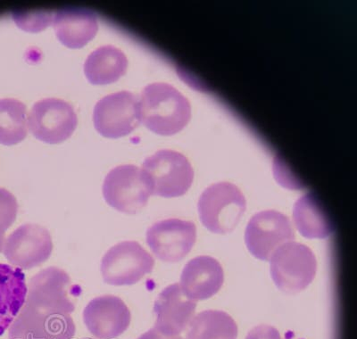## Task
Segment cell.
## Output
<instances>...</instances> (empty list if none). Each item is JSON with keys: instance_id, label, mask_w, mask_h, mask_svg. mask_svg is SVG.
I'll return each instance as SVG.
<instances>
[{"instance_id": "9c48e42d", "label": "cell", "mask_w": 357, "mask_h": 339, "mask_svg": "<svg viewBox=\"0 0 357 339\" xmlns=\"http://www.w3.org/2000/svg\"><path fill=\"white\" fill-rule=\"evenodd\" d=\"M95 129L107 139L129 135L139 126V98L120 91L101 98L93 111Z\"/></svg>"}, {"instance_id": "44dd1931", "label": "cell", "mask_w": 357, "mask_h": 339, "mask_svg": "<svg viewBox=\"0 0 357 339\" xmlns=\"http://www.w3.org/2000/svg\"><path fill=\"white\" fill-rule=\"evenodd\" d=\"M27 136L26 107L14 98L0 99V144L17 145Z\"/></svg>"}, {"instance_id": "ba28073f", "label": "cell", "mask_w": 357, "mask_h": 339, "mask_svg": "<svg viewBox=\"0 0 357 339\" xmlns=\"http://www.w3.org/2000/svg\"><path fill=\"white\" fill-rule=\"evenodd\" d=\"M78 118L71 105L59 98H45L31 107L28 126L40 142L59 144L75 133Z\"/></svg>"}, {"instance_id": "cb8c5ba5", "label": "cell", "mask_w": 357, "mask_h": 339, "mask_svg": "<svg viewBox=\"0 0 357 339\" xmlns=\"http://www.w3.org/2000/svg\"><path fill=\"white\" fill-rule=\"evenodd\" d=\"M245 339H282L279 331L272 326L259 325L252 329Z\"/></svg>"}, {"instance_id": "d6986e66", "label": "cell", "mask_w": 357, "mask_h": 339, "mask_svg": "<svg viewBox=\"0 0 357 339\" xmlns=\"http://www.w3.org/2000/svg\"><path fill=\"white\" fill-rule=\"evenodd\" d=\"M293 220L298 232L307 239H324L333 232L329 218L311 194L305 195L296 201Z\"/></svg>"}, {"instance_id": "ac0fdd59", "label": "cell", "mask_w": 357, "mask_h": 339, "mask_svg": "<svg viewBox=\"0 0 357 339\" xmlns=\"http://www.w3.org/2000/svg\"><path fill=\"white\" fill-rule=\"evenodd\" d=\"M128 59L122 50L114 46L98 47L87 57L84 73L89 83L107 85L126 75Z\"/></svg>"}, {"instance_id": "9a60e30c", "label": "cell", "mask_w": 357, "mask_h": 339, "mask_svg": "<svg viewBox=\"0 0 357 339\" xmlns=\"http://www.w3.org/2000/svg\"><path fill=\"white\" fill-rule=\"evenodd\" d=\"M225 280L222 265L216 259L197 257L185 265L180 286L192 300H205L215 296Z\"/></svg>"}, {"instance_id": "5bb4252c", "label": "cell", "mask_w": 357, "mask_h": 339, "mask_svg": "<svg viewBox=\"0 0 357 339\" xmlns=\"http://www.w3.org/2000/svg\"><path fill=\"white\" fill-rule=\"evenodd\" d=\"M197 301L185 295L180 283L165 287L159 294L154 306V329L167 337L180 336L195 315Z\"/></svg>"}, {"instance_id": "4316f807", "label": "cell", "mask_w": 357, "mask_h": 339, "mask_svg": "<svg viewBox=\"0 0 357 339\" xmlns=\"http://www.w3.org/2000/svg\"><path fill=\"white\" fill-rule=\"evenodd\" d=\"M85 339H91V338H85Z\"/></svg>"}, {"instance_id": "603a6c76", "label": "cell", "mask_w": 357, "mask_h": 339, "mask_svg": "<svg viewBox=\"0 0 357 339\" xmlns=\"http://www.w3.org/2000/svg\"><path fill=\"white\" fill-rule=\"evenodd\" d=\"M53 15L49 13L36 14H15L14 19L19 27L24 31H38L52 24Z\"/></svg>"}, {"instance_id": "6da1fadb", "label": "cell", "mask_w": 357, "mask_h": 339, "mask_svg": "<svg viewBox=\"0 0 357 339\" xmlns=\"http://www.w3.org/2000/svg\"><path fill=\"white\" fill-rule=\"evenodd\" d=\"M26 300L9 328L8 339H73V299L81 287L59 267H49L31 278Z\"/></svg>"}, {"instance_id": "2e32d148", "label": "cell", "mask_w": 357, "mask_h": 339, "mask_svg": "<svg viewBox=\"0 0 357 339\" xmlns=\"http://www.w3.org/2000/svg\"><path fill=\"white\" fill-rule=\"evenodd\" d=\"M51 24L60 43L73 50L86 46L98 31L94 13L79 8H66L55 13Z\"/></svg>"}, {"instance_id": "d4e9b609", "label": "cell", "mask_w": 357, "mask_h": 339, "mask_svg": "<svg viewBox=\"0 0 357 339\" xmlns=\"http://www.w3.org/2000/svg\"><path fill=\"white\" fill-rule=\"evenodd\" d=\"M138 339H184L181 336H176V337H167V336L159 333L154 328L149 329L146 333L140 336Z\"/></svg>"}, {"instance_id": "8fae6325", "label": "cell", "mask_w": 357, "mask_h": 339, "mask_svg": "<svg viewBox=\"0 0 357 339\" xmlns=\"http://www.w3.org/2000/svg\"><path fill=\"white\" fill-rule=\"evenodd\" d=\"M53 242L49 230L38 225H24L9 235L3 252L13 266L30 270L49 260Z\"/></svg>"}, {"instance_id": "7c38bea8", "label": "cell", "mask_w": 357, "mask_h": 339, "mask_svg": "<svg viewBox=\"0 0 357 339\" xmlns=\"http://www.w3.org/2000/svg\"><path fill=\"white\" fill-rule=\"evenodd\" d=\"M196 239V225L189 220H162L146 232V243L153 254L165 263L183 260L195 245Z\"/></svg>"}, {"instance_id": "3957f363", "label": "cell", "mask_w": 357, "mask_h": 339, "mask_svg": "<svg viewBox=\"0 0 357 339\" xmlns=\"http://www.w3.org/2000/svg\"><path fill=\"white\" fill-rule=\"evenodd\" d=\"M197 208L201 223L207 229L216 234H226L240 223L247 201L236 185L218 182L201 194Z\"/></svg>"}, {"instance_id": "30bf717a", "label": "cell", "mask_w": 357, "mask_h": 339, "mask_svg": "<svg viewBox=\"0 0 357 339\" xmlns=\"http://www.w3.org/2000/svg\"><path fill=\"white\" fill-rule=\"evenodd\" d=\"M294 239L295 232L289 219L277 211L255 214L245 229V242L248 251L262 261H269L276 249Z\"/></svg>"}, {"instance_id": "484cf974", "label": "cell", "mask_w": 357, "mask_h": 339, "mask_svg": "<svg viewBox=\"0 0 357 339\" xmlns=\"http://www.w3.org/2000/svg\"><path fill=\"white\" fill-rule=\"evenodd\" d=\"M4 243H5V236H0V253L3 250V248H4Z\"/></svg>"}, {"instance_id": "ffe728a7", "label": "cell", "mask_w": 357, "mask_h": 339, "mask_svg": "<svg viewBox=\"0 0 357 339\" xmlns=\"http://www.w3.org/2000/svg\"><path fill=\"white\" fill-rule=\"evenodd\" d=\"M187 339H237L238 326L231 316L208 310L199 313L190 322Z\"/></svg>"}, {"instance_id": "277c9868", "label": "cell", "mask_w": 357, "mask_h": 339, "mask_svg": "<svg viewBox=\"0 0 357 339\" xmlns=\"http://www.w3.org/2000/svg\"><path fill=\"white\" fill-rule=\"evenodd\" d=\"M142 170L152 196L181 197L193 183L194 171L189 159L174 150H159L145 160Z\"/></svg>"}, {"instance_id": "52a82bcc", "label": "cell", "mask_w": 357, "mask_h": 339, "mask_svg": "<svg viewBox=\"0 0 357 339\" xmlns=\"http://www.w3.org/2000/svg\"><path fill=\"white\" fill-rule=\"evenodd\" d=\"M155 260L136 241H123L111 248L101 261L105 282L113 286H130L151 273Z\"/></svg>"}, {"instance_id": "7a4b0ae2", "label": "cell", "mask_w": 357, "mask_h": 339, "mask_svg": "<svg viewBox=\"0 0 357 339\" xmlns=\"http://www.w3.org/2000/svg\"><path fill=\"white\" fill-rule=\"evenodd\" d=\"M140 123L152 133L172 136L190 123V101L174 86L156 82L146 86L139 98Z\"/></svg>"}, {"instance_id": "5b68a950", "label": "cell", "mask_w": 357, "mask_h": 339, "mask_svg": "<svg viewBox=\"0 0 357 339\" xmlns=\"http://www.w3.org/2000/svg\"><path fill=\"white\" fill-rule=\"evenodd\" d=\"M269 261L273 282L285 293H298L307 289L317 273L314 253L301 243L290 241L280 246Z\"/></svg>"}, {"instance_id": "4fadbf2b", "label": "cell", "mask_w": 357, "mask_h": 339, "mask_svg": "<svg viewBox=\"0 0 357 339\" xmlns=\"http://www.w3.org/2000/svg\"><path fill=\"white\" fill-rule=\"evenodd\" d=\"M132 315L120 297L107 295L96 297L84 311L88 331L98 339H113L128 329Z\"/></svg>"}, {"instance_id": "e0dca14e", "label": "cell", "mask_w": 357, "mask_h": 339, "mask_svg": "<svg viewBox=\"0 0 357 339\" xmlns=\"http://www.w3.org/2000/svg\"><path fill=\"white\" fill-rule=\"evenodd\" d=\"M28 292L21 269L0 264V336L5 333L24 306Z\"/></svg>"}, {"instance_id": "7402d4cb", "label": "cell", "mask_w": 357, "mask_h": 339, "mask_svg": "<svg viewBox=\"0 0 357 339\" xmlns=\"http://www.w3.org/2000/svg\"><path fill=\"white\" fill-rule=\"evenodd\" d=\"M17 212V198L8 190L0 188V236H4L15 223Z\"/></svg>"}, {"instance_id": "8992f818", "label": "cell", "mask_w": 357, "mask_h": 339, "mask_svg": "<svg viewBox=\"0 0 357 339\" xmlns=\"http://www.w3.org/2000/svg\"><path fill=\"white\" fill-rule=\"evenodd\" d=\"M102 192L111 207L127 214L139 213L152 196L144 172L133 165H120L111 170L105 179Z\"/></svg>"}]
</instances>
